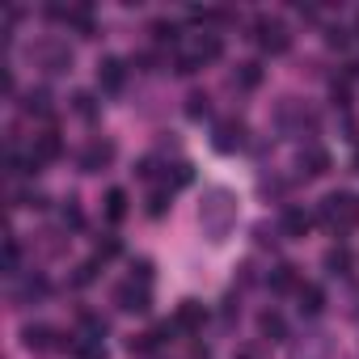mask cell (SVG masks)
Wrapping results in <instances>:
<instances>
[{"mask_svg": "<svg viewBox=\"0 0 359 359\" xmlns=\"http://www.w3.org/2000/svg\"><path fill=\"white\" fill-rule=\"evenodd\" d=\"M220 55H224V39H220V34H212V30L177 39V72H182V76L199 72L203 64H216Z\"/></svg>", "mask_w": 359, "mask_h": 359, "instance_id": "6da1fadb", "label": "cell"}, {"mask_svg": "<svg viewBox=\"0 0 359 359\" xmlns=\"http://www.w3.org/2000/svg\"><path fill=\"white\" fill-rule=\"evenodd\" d=\"M317 216L330 233H355L359 229V195L355 191H330L317 203Z\"/></svg>", "mask_w": 359, "mask_h": 359, "instance_id": "7a4b0ae2", "label": "cell"}, {"mask_svg": "<svg viewBox=\"0 0 359 359\" xmlns=\"http://www.w3.org/2000/svg\"><path fill=\"white\" fill-rule=\"evenodd\" d=\"M199 220H203V229L220 241V237L233 229V220H237V199H233L229 191H212L208 203L199 208Z\"/></svg>", "mask_w": 359, "mask_h": 359, "instance_id": "3957f363", "label": "cell"}, {"mask_svg": "<svg viewBox=\"0 0 359 359\" xmlns=\"http://www.w3.org/2000/svg\"><path fill=\"white\" fill-rule=\"evenodd\" d=\"M254 43H258L266 55H287V51H292V30H287L279 18H258V22H254Z\"/></svg>", "mask_w": 359, "mask_h": 359, "instance_id": "277c9868", "label": "cell"}, {"mask_svg": "<svg viewBox=\"0 0 359 359\" xmlns=\"http://www.w3.org/2000/svg\"><path fill=\"white\" fill-rule=\"evenodd\" d=\"M212 148L224 152V156H233L237 148H245V123L241 118H220L216 131H212Z\"/></svg>", "mask_w": 359, "mask_h": 359, "instance_id": "5b68a950", "label": "cell"}, {"mask_svg": "<svg viewBox=\"0 0 359 359\" xmlns=\"http://www.w3.org/2000/svg\"><path fill=\"white\" fill-rule=\"evenodd\" d=\"M114 304H118L123 313H148V304H152L148 283H135V279L118 283V287H114Z\"/></svg>", "mask_w": 359, "mask_h": 359, "instance_id": "8992f818", "label": "cell"}, {"mask_svg": "<svg viewBox=\"0 0 359 359\" xmlns=\"http://www.w3.org/2000/svg\"><path fill=\"white\" fill-rule=\"evenodd\" d=\"M34 60H39L47 72H68V68H72V51H68L64 43H51V39L34 47Z\"/></svg>", "mask_w": 359, "mask_h": 359, "instance_id": "52a82bcc", "label": "cell"}, {"mask_svg": "<svg viewBox=\"0 0 359 359\" xmlns=\"http://www.w3.org/2000/svg\"><path fill=\"white\" fill-rule=\"evenodd\" d=\"M203 321H208V304L203 300H182L177 313H173V330H187V334L203 330Z\"/></svg>", "mask_w": 359, "mask_h": 359, "instance_id": "ba28073f", "label": "cell"}, {"mask_svg": "<svg viewBox=\"0 0 359 359\" xmlns=\"http://www.w3.org/2000/svg\"><path fill=\"white\" fill-rule=\"evenodd\" d=\"M123 85H127V64H123V60H114V55H106V60L97 64V89L118 93Z\"/></svg>", "mask_w": 359, "mask_h": 359, "instance_id": "9c48e42d", "label": "cell"}, {"mask_svg": "<svg viewBox=\"0 0 359 359\" xmlns=\"http://www.w3.org/2000/svg\"><path fill=\"white\" fill-rule=\"evenodd\" d=\"M296 165H300V173H304V177H321V173L330 169V152H325L321 144H304V148H300V156H296Z\"/></svg>", "mask_w": 359, "mask_h": 359, "instance_id": "30bf717a", "label": "cell"}, {"mask_svg": "<svg viewBox=\"0 0 359 359\" xmlns=\"http://www.w3.org/2000/svg\"><path fill=\"white\" fill-rule=\"evenodd\" d=\"M279 229H283L287 237H309V229H313V212H309V208H300V203H287V208H283Z\"/></svg>", "mask_w": 359, "mask_h": 359, "instance_id": "8fae6325", "label": "cell"}, {"mask_svg": "<svg viewBox=\"0 0 359 359\" xmlns=\"http://www.w3.org/2000/svg\"><path fill=\"white\" fill-rule=\"evenodd\" d=\"M114 161V144H106V140H93L85 152H81V169L85 173H97V169H106Z\"/></svg>", "mask_w": 359, "mask_h": 359, "instance_id": "7c38bea8", "label": "cell"}, {"mask_svg": "<svg viewBox=\"0 0 359 359\" xmlns=\"http://www.w3.org/2000/svg\"><path fill=\"white\" fill-rule=\"evenodd\" d=\"M30 152H34V161H39V165H47V161H60V156H64V140H60L55 131H43V135H34Z\"/></svg>", "mask_w": 359, "mask_h": 359, "instance_id": "4fadbf2b", "label": "cell"}, {"mask_svg": "<svg viewBox=\"0 0 359 359\" xmlns=\"http://www.w3.org/2000/svg\"><path fill=\"white\" fill-rule=\"evenodd\" d=\"M258 334H262V342H283L287 338V321L275 309H262L258 313Z\"/></svg>", "mask_w": 359, "mask_h": 359, "instance_id": "5bb4252c", "label": "cell"}, {"mask_svg": "<svg viewBox=\"0 0 359 359\" xmlns=\"http://www.w3.org/2000/svg\"><path fill=\"white\" fill-rule=\"evenodd\" d=\"M296 300H300L296 309H300L304 317H317V313L325 309V292H321L317 283H300V287H296Z\"/></svg>", "mask_w": 359, "mask_h": 359, "instance_id": "9a60e30c", "label": "cell"}, {"mask_svg": "<svg viewBox=\"0 0 359 359\" xmlns=\"http://www.w3.org/2000/svg\"><path fill=\"white\" fill-rule=\"evenodd\" d=\"M22 110H26L30 118H51V114H55V106H51V93H47V89H30V93H26V102H22Z\"/></svg>", "mask_w": 359, "mask_h": 359, "instance_id": "2e32d148", "label": "cell"}, {"mask_svg": "<svg viewBox=\"0 0 359 359\" xmlns=\"http://www.w3.org/2000/svg\"><path fill=\"white\" fill-rule=\"evenodd\" d=\"M266 287H271V292H292V287H300V283H296V266H292V262L271 266V271H266Z\"/></svg>", "mask_w": 359, "mask_h": 359, "instance_id": "e0dca14e", "label": "cell"}, {"mask_svg": "<svg viewBox=\"0 0 359 359\" xmlns=\"http://www.w3.org/2000/svg\"><path fill=\"white\" fill-rule=\"evenodd\" d=\"M72 355L76 359H106V342L97 334H76L72 338Z\"/></svg>", "mask_w": 359, "mask_h": 359, "instance_id": "ac0fdd59", "label": "cell"}, {"mask_svg": "<svg viewBox=\"0 0 359 359\" xmlns=\"http://www.w3.org/2000/svg\"><path fill=\"white\" fill-rule=\"evenodd\" d=\"M355 266V254H351V245H334L330 254H325V271L330 275H346Z\"/></svg>", "mask_w": 359, "mask_h": 359, "instance_id": "d6986e66", "label": "cell"}, {"mask_svg": "<svg viewBox=\"0 0 359 359\" xmlns=\"http://www.w3.org/2000/svg\"><path fill=\"white\" fill-rule=\"evenodd\" d=\"M22 338H26L30 351H51L55 346V330H47V325H26Z\"/></svg>", "mask_w": 359, "mask_h": 359, "instance_id": "ffe728a7", "label": "cell"}, {"mask_svg": "<svg viewBox=\"0 0 359 359\" xmlns=\"http://www.w3.org/2000/svg\"><path fill=\"white\" fill-rule=\"evenodd\" d=\"M191 182H195V169H191L187 161H177V165H169V169H165V187H169V191L191 187Z\"/></svg>", "mask_w": 359, "mask_h": 359, "instance_id": "44dd1931", "label": "cell"}, {"mask_svg": "<svg viewBox=\"0 0 359 359\" xmlns=\"http://www.w3.org/2000/svg\"><path fill=\"white\" fill-rule=\"evenodd\" d=\"M123 216H127V195L114 187V191H106V220H110V224H118Z\"/></svg>", "mask_w": 359, "mask_h": 359, "instance_id": "7402d4cb", "label": "cell"}, {"mask_svg": "<svg viewBox=\"0 0 359 359\" xmlns=\"http://www.w3.org/2000/svg\"><path fill=\"white\" fill-rule=\"evenodd\" d=\"M233 359H271V355H266V342H241Z\"/></svg>", "mask_w": 359, "mask_h": 359, "instance_id": "603a6c76", "label": "cell"}, {"mask_svg": "<svg viewBox=\"0 0 359 359\" xmlns=\"http://www.w3.org/2000/svg\"><path fill=\"white\" fill-rule=\"evenodd\" d=\"M208 110H212V106H208V93H191V97H187V114H191V118H203Z\"/></svg>", "mask_w": 359, "mask_h": 359, "instance_id": "cb8c5ba5", "label": "cell"}, {"mask_svg": "<svg viewBox=\"0 0 359 359\" xmlns=\"http://www.w3.org/2000/svg\"><path fill=\"white\" fill-rule=\"evenodd\" d=\"M165 212H169V195H165V191H156V195L148 199V216H152V220H161Z\"/></svg>", "mask_w": 359, "mask_h": 359, "instance_id": "d4e9b609", "label": "cell"}, {"mask_svg": "<svg viewBox=\"0 0 359 359\" xmlns=\"http://www.w3.org/2000/svg\"><path fill=\"white\" fill-rule=\"evenodd\" d=\"M237 81H241L245 89H254V85L262 81V72H258V64H241V72H237Z\"/></svg>", "mask_w": 359, "mask_h": 359, "instance_id": "484cf974", "label": "cell"}, {"mask_svg": "<svg viewBox=\"0 0 359 359\" xmlns=\"http://www.w3.org/2000/svg\"><path fill=\"white\" fill-rule=\"evenodd\" d=\"M114 254H118V241H114V237H102V241L93 245V258H102V262L114 258Z\"/></svg>", "mask_w": 359, "mask_h": 359, "instance_id": "4316f807", "label": "cell"}, {"mask_svg": "<svg viewBox=\"0 0 359 359\" xmlns=\"http://www.w3.org/2000/svg\"><path fill=\"white\" fill-rule=\"evenodd\" d=\"M72 102H76V114H85V118H93V97H89V93H76Z\"/></svg>", "mask_w": 359, "mask_h": 359, "instance_id": "83f0119b", "label": "cell"}, {"mask_svg": "<svg viewBox=\"0 0 359 359\" xmlns=\"http://www.w3.org/2000/svg\"><path fill=\"white\" fill-rule=\"evenodd\" d=\"M60 220H64V224H72V229H81V212L72 208V199H68V208L60 212Z\"/></svg>", "mask_w": 359, "mask_h": 359, "instance_id": "f1b7e54d", "label": "cell"}, {"mask_svg": "<svg viewBox=\"0 0 359 359\" xmlns=\"http://www.w3.org/2000/svg\"><path fill=\"white\" fill-rule=\"evenodd\" d=\"M325 39H330V47H346V30H342V26H334Z\"/></svg>", "mask_w": 359, "mask_h": 359, "instance_id": "f546056e", "label": "cell"}, {"mask_svg": "<svg viewBox=\"0 0 359 359\" xmlns=\"http://www.w3.org/2000/svg\"><path fill=\"white\" fill-rule=\"evenodd\" d=\"M355 169H359V148H355Z\"/></svg>", "mask_w": 359, "mask_h": 359, "instance_id": "4dcf8cb0", "label": "cell"}]
</instances>
